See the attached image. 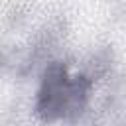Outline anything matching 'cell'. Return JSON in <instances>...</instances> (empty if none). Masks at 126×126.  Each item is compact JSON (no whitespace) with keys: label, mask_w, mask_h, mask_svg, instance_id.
<instances>
[{"label":"cell","mask_w":126,"mask_h":126,"mask_svg":"<svg viewBox=\"0 0 126 126\" xmlns=\"http://www.w3.org/2000/svg\"><path fill=\"white\" fill-rule=\"evenodd\" d=\"M93 79L91 73H71L63 63H51L37 91V114L47 122L79 116L89 102Z\"/></svg>","instance_id":"1"}]
</instances>
